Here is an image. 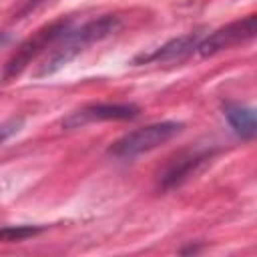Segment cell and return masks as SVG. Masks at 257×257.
<instances>
[{"label":"cell","instance_id":"6","mask_svg":"<svg viewBox=\"0 0 257 257\" xmlns=\"http://www.w3.org/2000/svg\"><path fill=\"white\" fill-rule=\"evenodd\" d=\"M211 159V151H199V153H185L179 155L175 161H171L163 173L159 175V187L169 191L179 185H183L187 179H191L207 161Z\"/></svg>","mask_w":257,"mask_h":257},{"label":"cell","instance_id":"4","mask_svg":"<svg viewBox=\"0 0 257 257\" xmlns=\"http://www.w3.org/2000/svg\"><path fill=\"white\" fill-rule=\"evenodd\" d=\"M255 28H257V16L255 14H247L245 18L233 20L217 30H213L209 36L201 38L197 44V52L199 56L207 58V56H215L223 50H229L237 44H243L247 40H251L255 36Z\"/></svg>","mask_w":257,"mask_h":257},{"label":"cell","instance_id":"2","mask_svg":"<svg viewBox=\"0 0 257 257\" xmlns=\"http://www.w3.org/2000/svg\"><path fill=\"white\" fill-rule=\"evenodd\" d=\"M183 131V122L179 120H161L147 126H141L137 131H131L122 135L118 141H114L108 147V155L120 161H131L139 155H145L149 151H155L157 147L171 141L175 135Z\"/></svg>","mask_w":257,"mask_h":257},{"label":"cell","instance_id":"10","mask_svg":"<svg viewBox=\"0 0 257 257\" xmlns=\"http://www.w3.org/2000/svg\"><path fill=\"white\" fill-rule=\"evenodd\" d=\"M22 126H24V116H12V118L4 120V122L0 124V147H2L8 139H12L14 135H18V133L22 131Z\"/></svg>","mask_w":257,"mask_h":257},{"label":"cell","instance_id":"3","mask_svg":"<svg viewBox=\"0 0 257 257\" xmlns=\"http://www.w3.org/2000/svg\"><path fill=\"white\" fill-rule=\"evenodd\" d=\"M74 24L72 18H60L56 22H50L46 26H42L38 32H34V36H30L28 40H24L20 44V48L10 56V60L6 62L4 66V72H2V80L4 82H10L12 78H16L40 52H44L48 46L56 44L58 38Z\"/></svg>","mask_w":257,"mask_h":257},{"label":"cell","instance_id":"1","mask_svg":"<svg viewBox=\"0 0 257 257\" xmlns=\"http://www.w3.org/2000/svg\"><path fill=\"white\" fill-rule=\"evenodd\" d=\"M120 26V18L114 14H104L98 18H92L80 26H70L54 44L52 54L40 64L36 70V76H48L58 72L62 66H66L70 60H74L80 52H84L90 44L104 40L112 32H116Z\"/></svg>","mask_w":257,"mask_h":257},{"label":"cell","instance_id":"9","mask_svg":"<svg viewBox=\"0 0 257 257\" xmlns=\"http://www.w3.org/2000/svg\"><path fill=\"white\" fill-rule=\"evenodd\" d=\"M44 227L40 225H8V227H0V243H16V241H24L30 239L38 233H42Z\"/></svg>","mask_w":257,"mask_h":257},{"label":"cell","instance_id":"5","mask_svg":"<svg viewBox=\"0 0 257 257\" xmlns=\"http://www.w3.org/2000/svg\"><path fill=\"white\" fill-rule=\"evenodd\" d=\"M137 104L128 102H96V104H86L76 110H72L68 116L62 118V128L74 131L82 128L92 122H102V120H131L139 114Z\"/></svg>","mask_w":257,"mask_h":257},{"label":"cell","instance_id":"8","mask_svg":"<svg viewBox=\"0 0 257 257\" xmlns=\"http://www.w3.org/2000/svg\"><path fill=\"white\" fill-rule=\"evenodd\" d=\"M223 114L233 128V133L241 139H253L257 131V120H255V110L251 106H243L237 102H227L223 106Z\"/></svg>","mask_w":257,"mask_h":257},{"label":"cell","instance_id":"11","mask_svg":"<svg viewBox=\"0 0 257 257\" xmlns=\"http://www.w3.org/2000/svg\"><path fill=\"white\" fill-rule=\"evenodd\" d=\"M8 40H10V36H8V32H0V46H2V44H6Z\"/></svg>","mask_w":257,"mask_h":257},{"label":"cell","instance_id":"7","mask_svg":"<svg viewBox=\"0 0 257 257\" xmlns=\"http://www.w3.org/2000/svg\"><path fill=\"white\" fill-rule=\"evenodd\" d=\"M201 40V32L199 30H193V32H187L183 36H177V38H171L169 42H165L163 46H159L157 50L153 52H143L139 56L133 58V64H149V62H167V60H179L187 54H191L197 44Z\"/></svg>","mask_w":257,"mask_h":257}]
</instances>
